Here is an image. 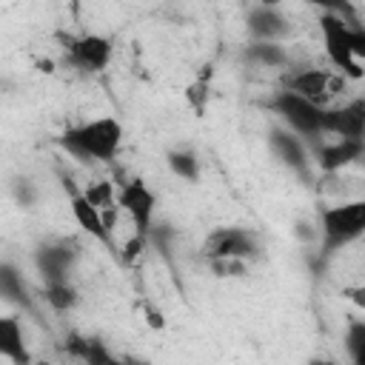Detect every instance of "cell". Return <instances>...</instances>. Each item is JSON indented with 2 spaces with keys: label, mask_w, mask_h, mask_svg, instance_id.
I'll list each match as a JSON object with an SVG mask.
<instances>
[{
  "label": "cell",
  "mask_w": 365,
  "mask_h": 365,
  "mask_svg": "<svg viewBox=\"0 0 365 365\" xmlns=\"http://www.w3.org/2000/svg\"><path fill=\"white\" fill-rule=\"evenodd\" d=\"M125 140V128L117 117L103 114L83 123H71L60 131L57 145L80 163H114Z\"/></svg>",
  "instance_id": "cell-1"
},
{
  "label": "cell",
  "mask_w": 365,
  "mask_h": 365,
  "mask_svg": "<svg viewBox=\"0 0 365 365\" xmlns=\"http://www.w3.org/2000/svg\"><path fill=\"white\" fill-rule=\"evenodd\" d=\"M319 34L328 54V63L339 71V77L359 80L365 77V26L351 23L339 11H322L319 14Z\"/></svg>",
  "instance_id": "cell-2"
},
{
  "label": "cell",
  "mask_w": 365,
  "mask_h": 365,
  "mask_svg": "<svg viewBox=\"0 0 365 365\" xmlns=\"http://www.w3.org/2000/svg\"><path fill=\"white\" fill-rule=\"evenodd\" d=\"M365 237V200H345L319 208L317 214V254L322 262L351 248Z\"/></svg>",
  "instance_id": "cell-3"
},
{
  "label": "cell",
  "mask_w": 365,
  "mask_h": 365,
  "mask_svg": "<svg viewBox=\"0 0 365 365\" xmlns=\"http://www.w3.org/2000/svg\"><path fill=\"white\" fill-rule=\"evenodd\" d=\"M268 108L277 114L282 128L297 134L299 140H317V137L322 140V114H325L322 106L299 97L297 91L279 88L277 94H271Z\"/></svg>",
  "instance_id": "cell-4"
},
{
  "label": "cell",
  "mask_w": 365,
  "mask_h": 365,
  "mask_svg": "<svg viewBox=\"0 0 365 365\" xmlns=\"http://www.w3.org/2000/svg\"><path fill=\"white\" fill-rule=\"evenodd\" d=\"M259 251H262V245H259L257 231L242 228V225H220L202 242V254L208 262H222V259L248 262V259L259 257Z\"/></svg>",
  "instance_id": "cell-5"
},
{
  "label": "cell",
  "mask_w": 365,
  "mask_h": 365,
  "mask_svg": "<svg viewBox=\"0 0 365 365\" xmlns=\"http://www.w3.org/2000/svg\"><path fill=\"white\" fill-rule=\"evenodd\" d=\"M117 208H123V214L131 220L137 240H148L151 228H154V217H157V194L145 180H125L117 188Z\"/></svg>",
  "instance_id": "cell-6"
},
{
  "label": "cell",
  "mask_w": 365,
  "mask_h": 365,
  "mask_svg": "<svg viewBox=\"0 0 365 365\" xmlns=\"http://www.w3.org/2000/svg\"><path fill=\"white\" fill-rule=\"evenodd\" d=\"M114 57V40L97 31L66 37V60L83 74H100Z\"/></svg>",
  "instance_id": "cell-7"
},
{
  "label": "cell",
  "mask_w": 365,
  "mask_h": 365,
  "mask_svg": "<svg viewBox=\"0 0 365 365\" xmlns=\"http://www.w3.org/2000/svg\"><path fill=\"white\" fill-rule=\"evenodd\" d=\"M322 137L365 143V97L328 106L322 114Z\"/></svg>",
  "instance_id": "cell-8"
},
{
  "label": "cell",
  "mask_w": 365,
  "mask_h": 365,
  "mask_svg": "<svg viewBox=\"0 0 365 365\" xmlns=\"http://www.w3.org/2000/svg\"><path fill=\"white\" fill-rule=\"evenodd\" d=\"M68 208H71V217L74 222L80 225L83 234H88L94 242L106 245V248H114V228H111V217L97 208L86 191H77L71 188L68 191Z\"/></svg>",
  "instance_id": "cell-9"
},
{
  "label": "cell",
  "mask_w": 365,
  "mask_h": 365,
  "mask_svg": "<svg viewBox=\"0 0 365 365\" xmlns=\"http://www.w3.org/2000/svg\"><path fill=\"white\" fill-rule=\"evenodd\" d=\"M282 88L297 91L299 97H305V100H311V103L328 108V100H331L334 91H336V80H334L331 71H325V68H314V66H311V68L291 71V74L285 77V86H282Z\"/></svg>",
  "instance_id": "cell-10"
},
{
  "label": "cell",
  "mask_w": 365,
  "mask_h": 365,
  "mask_svg": "<svg viewBox=\"0 0 365 365\" xmlns=\"http://www.w3.org/2000/svg\"><path fill=\"white\" fill-rule=\"evenodd\" d=\"M245 29H248L251 40H257V43H282V37L288 34L291 26H288V17L282 14V9L257 3L245 14Z\"/></svg>",
  "instance_id": "cell-11"
},
{
  "label": "cell",
  "mask_w": 365,
  "mask_h": 365,
  "mask_svg": "<svg viewBox=\"0 0 365 365\" xmlns=\"http://www.w3.org/2000/svg\"><path fill=\"white\" fill-rule=\"evenodd\" d=\"M268 143H271V151L277 154V160L294 171L297 177H311V154H308V145L305 140H299L297 134L285 131V128H274L268 134Z\"/></svg>",
  "instance_id": "cell-12"
},
{
  "label": "cell",
  "mask_w": 365,
  "mask_h": 365,
  "mask_svg": "<svg viewBox=\"0 0 365 365\" xmlns=\"http://www.w3.org/2000/svg\"><path fill=\"white\" fill-rule=\"evenodd\" d=\"M77 262V251H71L66 242H54V245H43L34 254V265L43 277V285L48 282H71V271Z\"/></svg>",
  "instance_id": "cell-13"
},
{
  "label": "cell",
  "mask_w": 365,
  "mask_h": 365,
  "mask_svg": "<svg viewBox=\"0 0 365 365\" xmlns=\"http://www.w3.org/2000/svg\"><path fill=\"white\" fill-rule=\"evenodd\" d=\"M362 157H365V143H356V140H331L317 148V165L325 174H334Z\"/></svg>",
  "instance_id": "cell-14"
},
{
  "label": "cell",
  "mask_w": 365,
  "mask_h": 365,
  "mask_svg": "<svg viewBox=\"0 0 365 365\" xmlns=\"http://www.w3.org/2000/svg\"><path fill=\"white\" fill-rule=\"evenodd\" d=\"M0 356L9 359L11 365H31V354L26 345V334L17 317H3L0 319Z\"/></svg>",
  "instance_id": "cell-15"
},
{
  "label": "cell",
  "mask_w": 365,
  "mask_h": 365,
  "mask_svg": "<svg viewBox=\"0 0 365 365\" xmlns=\"http://www.w3.org/2000/svg\"><path fill=\"white\" fill-rule=\"evenodd\" d=\"M242 57L251 66H262V68H285L288 66V51L282 43H257L251 40L242 51Z\"/></svg>",
  "instance_id": "cell-16"
},
{
  "label": "cell",
  "mask_w": 365,
  "mask_h": 365,
  "mask_svg": "<svg viewBox=\"0 0 365 365\" xmlns=\"http://www.w3.org/2000/svg\"><path fill=\"white\" fill-rule=\"evenodd\" d=\"M80 356H83V365H145V362H137L131 356L111 354L103 339H83L80 342Z\"/></svg>",
  "instance_id": "cell-17"
},
{
  "label": "cell",
  "mask_w": 365,
  "mask_h": 365,
  "mask_svg": "<svg viewBox=\"0 0 365 365\" xmlns=\"http://www.w3.org/2000/svg\"><path fill=\"white\" fill-rule=\"evenodd\" d=\"M165 163H168L171 174L180 177L182 182H197L200 180V160L191 148H171L165 154Z\"/></svg>",
  "instance_id": "cell-18"
},
{
  "label": "cell",
  "mask_w": 365,
  "mask_h": 365,
  "mask_svg": "<svg viewBox=\"0 0 365 365\" xmlns=\"http://www.w3.org/2000/svg\"><path fill=\"white\" fill-rule=\"evenodd\" d=\"M43 294L54 311H68L77 305V291L71 282H48V285H43Z\"/></svg>",
  "instance_id": "cell-19"
},
{
  "label": "cell",
  "mask_w": 365,
  "mask_h": 365,
  "mask_svg": "<svg viewBox=\"0 0 365 365\" xmlns=\"http://www.w3.org/2000/svg\"><path fill=\"white\" fill-rule=\"evenodd\" d=\"M342 345H345L348 359H362L365 356V319H351L345 325Z\"/></svg>",
  "instance_id": "cell-20"
},
{
  "label": "cell",
  "mask_w": 365,
  "mask_h": 365,
  "mask_svg": "<svg viewBox=\"0 0 365 365\" xmlns=\"http://www.w3.org/2000/svg\"><path fill=\"white\" fill-rule=\"evenodd\" d=\"M0 291H3L9 299H20V297H26L23 277L17 274V268H14L11 262H3V265H0Z\"/></svg>",
  "instance_id": "cell-21"
},
{
  "label": "cell",
  "mask_w": 365,
  "mask_h": 365,
  "mask_svg": "<svg viewBox=\"0 0 365 365\" xmlns=\"http://www.w3.org/2000/svg\"><path fill=\"white\" fill-rule=\"evenodd\" d=\"M345 294H348V297H351L356 305H365V288H348Z\"/></svg>",
  "instance_id": "cell-22"
},
{
  "label": "cell",
  "mask_w": 365,
  "mask_h": 365,
  "mask_svg": "<svg viewBox=\"0 0 365 365\" xmlns=\"http://www.w3.org/2000/svg\"><path fill=\"white\" fill-rule=\"evenodd\" d=\"M308 365H331V362H328V359H311Z\"/></svg>",
  "instance_id": "cell-23"
},
{
  "label": "cell",
  "mask_w": 365,
  "mask_h": 365,
  "mask_svg": "<svg viewBox=\"0 0 365 365\" xmlns=\"http://www.w3.org/2000/svg\"><path fill=\"white\" fill-rule=\"evenodd\" d=\"M348 365H365V356L362 359H348Z\"/></svg>",
  "instance_id": "cell-24"
}]
</instances>
